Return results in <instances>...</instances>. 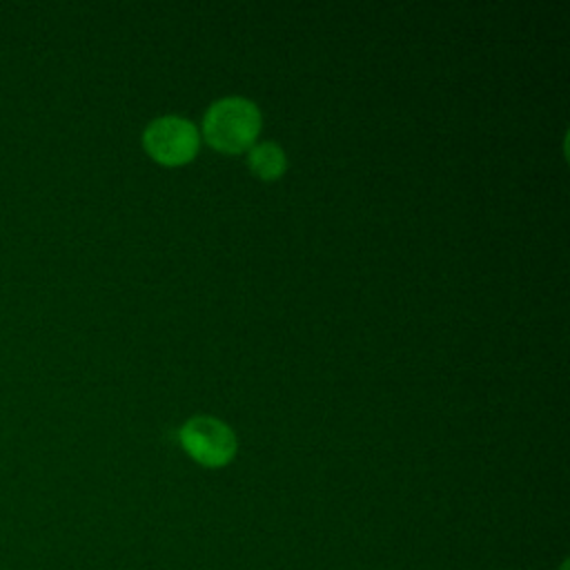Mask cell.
Masks as SVG:
<instances>
[{
  "label": "cell",
  "instance_id": "2",
  "mask_svg": "<svg viewBox=\"0 0 570 570\" xmlns=\"http://www.w3.org/2000/svg\"><path fill=\"white\" fill-rule=\"evenodd\" d=\"M183 450L205 468H223L236 456L234 430L214 416H194L178 430Z\"/></svg>",
  "mask_w": 570,
  "mask_h": 570
},
{
  "label": "cell",
  "instance_id": "5",
  "mask_svg": "<svg viewBox=\"0 0 570 570\" xmlns=\"http://www.w3.org/2000/svg\"><path fill=\"white\" fill-rule=\"evenodd\" d=\"M559 570H568V559H563V561H561V566H559Z\"/></svg>",
  "mask_w": 570,
  "mask_h": 570
},
{
  "label": "cell",
  "instance_id": "3",
  "mask_svg": "<svg viewBox=\"0 0 570 570\" xmlns=\"http://www.w3.org/2000/svg\"><path fill=\"white\" fill-rule=\"evenodd\" d=\"M198 129L194 122L180 116H160L142 131V147L147 154L167 167L189 163L198 151Z\"/></svg>",
  "mask_w": 570,
  "mask_h": 570
},
{
  "label": "cell",
  "instance_id": "4",
  "mask_svg": "<svg viewBox=\"0 0 570 570\" xmlns=\"http://www.w3.org/2000/svg\"><path fill=\"white\" fill-rule=\"evenodd\" d=\"M247 165L249 169L263 178V180H276L285 167H287V158H285V151L272 142V140H265V142H254L249 147V154H247Z\"/></svg>",
  "mask_w": 570,
  "mask_h": 570
},
{
  "label": "cell",
  "instance_id": "1",
  "mask_svg": "<svg viewBox=\"0 0 570 570\" xmlns=\"http://www.w3.org/2000/svg\"><path fill=\"white\" fill-rule=\"evenodd\" d=\"M258 131L261 111L252 100L240 96H227L212 102L203 116L205 140L223 154H238L249 149Z\"/></svg>",
  "mask_w": 570,
  "mask_h": 570
}]
</instances>
